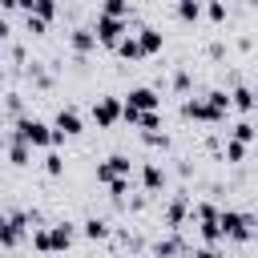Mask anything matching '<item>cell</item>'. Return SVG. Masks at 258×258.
Wrapping results in <instances>:
<instances>
[{
  "label": "cell",
  "instance_id": "9",
  "mask_svg": "<svg viewBox=\"0 0 258 258\" xmlns=\"http://www.w3.org/2000/svg\"><path fill=\"white\" fill-rule=\"evenodd\" d=\"M161 222H165L169 230H181V234H185V226H189V194H185V189H181V194H173V198L165 202Z\"/></svg>",
  "mask_w": 258,
  "mask_h": 258
},
{
  "label": "cell",
  "instance_id": "15",
  "mask_svg": "<svg viewBox=\"0 0 258 258\" xmlns=\"http://www.w3.org/2000/svg\"><path fill=\"white\" fill-rule=\"evenodd\" d=\"M133 36H137V44H141V56H157V52L165 48V32H161V28H153V24L137 28Z\"/></svg>",
  "mask_w": 258,
  "mask_h": 258
},
{
  "label": "cell",
  "instance_id": "5",
  "mask_svg": "<svg viewBox=\"0 0 258 258\" xmlns=\"http://www.w3.org/2000/svg\"><path fill=\"white\" fill-rule=\"evenodd\" d=\"M93 121H97V129H113L117 121H121V97H113V93H101V97H93Z\"/></svg>",
  "mask_w": 258,
  "mask_h": 258
},
{
  "label": "cell",
  "instance_id": "4",
  "mask_svg": "<svg viewBox=\"0 0 258 258\" xmlns=\"http://www.w3.org/2000/svg\"><path fill=\"white\" fill-rule=\"evenodd\" d=\"M125 32H129V20H125V16L97 12V20H93V36H97V44H101V48H117Z\"/></svg>",
  "mask_w": 258,
  "mask_h": 258
},
{
  "label": "cell",
  "instance_id": "14",
  "mask_svg": "<svg viewBox=\"0 0 258 258\" xmlns=\"http://www.w3.org/2000/svg\"><path fill=\"white\" fill-rule=\"evenodd\" d=\"M69 48H73L77 56H89V52H97V36H93V24H77V28L69 32Z\"/></svg>",
  "mask_w": 258,
  "mask_h": 258
},
{
  "label": "cell",
  "instance_id": "26",
  "mask_svg": "<svg viewBox=\"0 0 258 258\" xmlns=\"http://www.w3.org/2000/svg\"><path fill=\"white\" fill-rule=\"evenodd\" d=\"M206 101L214 105V113L230 117V89H210V93H206Z\"/></svg>",
  "mask_w": 258,
  "mask_h": 258
},
{
  "label": "cell",
  "instance_id": "25",
  "mask_svg": "<svg viewBox=\"0 0 258 258\" xmlns=\"http://www.w3.org/2000/svg\"><path fill=\"white\" fill-rule=\"evenodd\" d=\"M32 16H40V20H56V12H60V0H32V8H28Z\"/></svg>",
  "mask_w": 258,
  "mask_h": 258
},
{
  "label": "cell",
  "instance_id": "1",
  "mask_svg": "<svg viewBox=\"0 0 258 258\" xmlns=\"http://www.w3.org/2000/svg\"><path fill=\"white\" fill-rule=\"evenodd\" d=\"M32 226H44V214L40 210H12V214H0V246L4 250H16Z\"/></svg>",
  "mask_w": 258,
  "mask_h": 258
},
{
  "label": "cell",
  "instance_id": "23",
  "mask_svg": "<svg viewBox=\"0 0 258 258\" xmlns=\"http://www.w3.org/2000/svg\"><path fill=\"white\" fill-rule=\"evenodd\" d=\"M222 161L242 165V161H246V145H242V141H234V137H226V141H222Z\"/></svg>",
  "mask_w": 258,
  "mask_h": 258
},
{
  "label": "cell",
  "instance_id": "33",
  "mask_svg": "<svg viewBox=\"0 0 258 258\" xmlns=\"http://www.w3.org/2000/svg\"><path fill=\"white\" fill-rule=\"evenodd\" d=\"M101 12H109V16H129V0H105Z\"/></svg>",
  "mask_w": 258,
  "mask_h": 258
},
{
  "label": "cell",
  "instance_id": "30",
  "mask_svg": "<svg viewBox=\"0 0 258 258\" xmlns=\"http://www.w3.org/2000/svg\"><path fill=\"white\" fill-rule=\"evenodd\" d=\"M24 32H28V36H44V32H48V20H40V16H32V12H24Z\"/></svg>",
  "mask_w": 258,
  "mask_h": 258
},
{
  "label": "cell",
  "instance_id": "18",
  "mask_svg": "<svg viewBox=\"0 0 258 258\" xmlns=\"http://www.w3.org/2000/svg\"><path fill=\"white\" fill-rule=\"evenodd\" d=\"M8 161H12L16 169H28V165H32V145H24V141L8 137Z\"/></svg>",
  "mask_w": 258,
  "mask_h": 258
},
{
  "label": "cell",
  "instance_id": "20",
  "mask_svg": "<svg viewBox=\"0 0 258 258\" xmlns=\"http://www.w3.org/2000/svg\"><path fill=\"white\" fill-rule=\"evenodd\" d=\"M202 16H206L210 24H226V16H230V4H226V0H206V4H202Z\"/></svg>",
  "mask_w": 258,
  "mask_h": 258
},
{
  "label": "cell",
  "instance_id": "2",
  "mask_svg": "<svg viewBox=\"0 0 258 258\" xmlns=\"http://www.w3.org/2000/svg\"><path fill=\"white\" fill-rule=\"evenodd\" d=\"M8 137L24 141V145H32V149H52V125L40 121V117H32V113L12 117V133H8Z\"/></svg>",
  "mask_w": 258,
  "mask_h": 258
},
{
  "label": "cell",
  "instance_id": "24",
  "mask_svg": "<svg viewBox=\"0 0 258 258\" xmlns=\"http://www.w3.org/2000/svg\"><path fill=\"white\" fill-rule=\"evenodd\" d=\"M133 125H137L141 133H157V129H161V109H149V113H137V117H133Z\"/></svg>",
  "mask_w": 258,
  "mask_h": 258
},
{
  "label": "cell",
  "instance_id": "36",
  "mask_svg": "<svg viewBox=\"0 0 258 258\" xmlns=\"http://www.w3.org/2000/svg\"><path fill=\"white\" fill-rule=\"evenodd\" d=\"M206 52H210V60H222V56H226V44H222V40H214Z\"/></svg>",
  "mask_w": 258,
  "mask_h": 258
},
{
  "label": "cell",
  "instance_id": "27",
  "mask_svg": "<svg viewBox=\"0 0 258 258\" xmlns=\"http://www.w3.org/2000/svg\"><path fill=\"white\" fill-rule=\"evenodd\" d=\"M28 238H32V250H36V254H52V242H48V226H32V230H28Z\"/></svg>",
  "mask_w": 258,
  "mask_h": 258
},
{
  "label": "cell",
  "instance_id": "22",
  "mask_svg": "<svg viewBox=\"0 0 258 258\" xmlns=\"http://www.w3.org/2000/svg\"><path fill=\"white\" fill-rule=\"evenodd\" d=\"M226 137H234V141L250 145V141H258V129H254V121H246V117H242V121H234V125H230V133H226Z\"/></svg>",
  "mask_w": 258,
  "mask_h": 258
},
{
  "label": "cell",
  "instance_id": "39",
  "mask_svg": "<svg viewBox=\"0 0 258 258\" xmlns=\"http://www.w3.org/2000/svg\"><path fill=\"white\" fill-rule=\"evenodd\" d=\"M16 4H20V8H24V12H28V8H32V0H16Z\"/></svg>",
  "mask_w": 258,
  "mask_h": 258
},
{
  "label": "cell",
  "instance_id": "19",
  "mask_svg": "<svg viewBox=\"0 0 258 258\" xmlns=\"http://www.w3.org/2000/svg\"><path fill=\"white\" fill-rule=\"evenodd\" d=\"M173 16L181 24H198L202 20V0H173Z\"/></svg>",
  "mask_w": 258,
  "mask_h": 258
},
{
  "label": "cell",
  "instance_id": "6",
  "mask_svg": "<svg viewBox=\"0 0 258 258\" xmlns=\"http://www.w3.org/2000/svg\"><path fill=\"white\" fill-rule=\"evenodd\" d=\"M181 117L185 121H198V125H226V117L214 113V105L206 97H185L181 101Z\"/></svg>",
  "mask_w": 258,
  "mask_h": 258
},
{
  "label": "cell",
  "instance_id": "3",
  "mask_svg": "<svg viewBox=\"0 0 258 258\" xmlns=\"http://www.w3.org/2000/svg\"><path fill=\"white\" fill-rule=\"evenodd\" d=\"M218 226H222V242H254L258 238V218L242 214V210H218Z\"/></svg>",
  "mask_w": 258,
  "mask_h": 258
},
{
  "label": "cell",
  "instance_id": "21",
  "mask_svg": "<svg viewBox=\"0 0 258 258\" xmlns=\"http://www.w3.org/2000/svg\"><path fill=\"white\" fill-rule=\"evenodd\" d=\"M113 52H117L121 60H145V56H141V44H137V36H133V32H125V36H121V44H117Z\"/></svg>",
  "mask_w": 258,
  "mask_h": 258
},
{
  "label": "cell",
  "instance_id": "11",
  "mask_svg": "<svg viewBox=\"0 0 258 258\" xmlns=\"http://www.w3.org/2000/svg\"><path fill=\"white\" fill-rule=\"evenodd\" d=\"M81 238V226L77 222H69V218H60V222H52L48 226V242H52V254H64V250H73V242Z\"/></svg>",
  "mask_w": 258,
  "mask_h": 258
},
{
  "label": "cell",
  "instance_id": "29",
  "mask_svg": "<svg viewBox=\"0 0 258 258\" xmlns=\"http://www.w3.org/2000/svg\"><path fill=\"white\" fill-rule=\"evenodd\" d=\"M105 189H109V198H113V202H125V198L133 194V177H117V181H109Z\"/></svg>",
  "mask_w": 258,
  "mask_h": 258
},
{
  "label": "cell",
  "instance_id": "32",
  "mask_svg": "<svg viewBox=\"0 0 258 258\" xmlns=\"http://www.w3.org/2000/svg\"><path fill=\"white\" fill-rule=\"evenodd\" d=\"M181 258H222V254H218V246H189Z\"/></svg>",
  "mask_w": 258,
  "mask_h": 258
},
{
  "label": "cell",
  "instance_id": "35",
  "mask_svg": "<svg viewBox=\"0 0 258 258\" xmlns=\"http://www.w3.org/2000/svg\"><path fill=\"white\" fill-rule=\"evenodd\" d=\"M169 85H173V89H177V93H185V89H189V73H185V69H177V73H173V81H169Z\"/></svg>",
  "mask_w": 258,
  "mask_h": 258
},
{
  "label": "cell",
  "instance_id": "28",
  "mask_svg": "<svg viewBox=\"0 0 258 258\" xmlns=\"http://www.w3.org/2000/svg\"><path fill=\"white\" fill-rule=\"evenodd\" d=\"M40 165H44V173H48V177H60V173H64V153H56V149H48Z\"/></svg>",
  "mask_w": 258,
  "mask_h": 258
},
{
  "label": "cell",
  "instance_id": "12",
  "mask_svg": "<svg viewBox=\"0 0 258 258\" xmlns=\"http://www.w3.org/2000/svg\"><path fill=\"white\" fill-rule=\"evenodd\" d=\"M185 250H189L185 234H181V230H169L165 238H157V242L149 246V258H181Z\"/></svg>",
  "mask_w": 258,
  "mask_h": 258
},
{
  "label": "cell",
  "instance_id": "10",
  "mask_svg": "<svg viewBox=\"0 0 258 258\" xmlns=\"http://www.w3.org/2000/svg\"><path fill=\"white\" fill-rule=\"evenodd\" d=\"M121 105H125V109H137V113H149V109H161V93H157L153 85H133Z\"/></svg>",
  "mask_w": 258,
  "mask_h": 258
},
{
  "label": "cell",
  "instance_id": "31",
  "mask_svg": "<svg viewBox=\"0 0 258 258\" xmlns=\"http://www.w3.org/2000/svg\"><path fill=\"white\" fill-rule=\"evenodd\" d=\"M141 141H145L149 149H161V153L173 145V141H169V133H161V129H157V133H141Z\"/></svg>",
  "mask_w": 258,
  "mask_h": 258
},
{
  "label": "cell",
  "instance_id": "7",
  "mask_svg": "<svg viewBox=\"0 0 258 258\" xmlns=\"http://www.w3.org/2000/svg\"><path fill=\"white\" fill-rule=\"evenodd\" d=\"M77 133H81V113H77L73 105H60L56 117H52V149H56L64 137H77Z\"/></svg>",
  "mask_w": 258,
  "mask_h": 258
},
{
  "label": "cell",
  "instance_id": "8",
  "mask_svg": "<svg viewBox=\"0 0 258 258\" xmlns=\"http://www.w3.org/2000/svg\"><path fill=\"white\" fill-rule=\"evenodd\" d=\"M117 177H133L129 153H109L105 161H97V181H101V185H109V181H117Z\"/></svg>",
  "mask_w": 258,
  "mask_h": 258
},
{
  "label": "cell",
  "instance_id": "40",
  "mask_svg": "<svg viewBox=\"0 0 258 258\" xmlns=\"http://www.w3.org/2000/svg\"><path fill=\"white\" fill-rule=\"evenodd\" d=\"M0 81H4V64H0Z\"/></svg>",
  "mask_w": 258,
  "mask_h": 258
},
{
  "label": "cell",
  "instance_id": "38",
  "mask_svg": "<svg viewBox=\"0 0 258 258\" xmlns=\"http://www.w3.org/2000/svg\"><path fill=\"white\" fill-rule=\"evenodd\" d=\"M0 8H4V16H8V12H12V8H20V4H16V0H0Z\"/></svg>",
  "mask_w": 258,
  "mask_h": 258
},
{
  "label": "cell",
  "instance_id": "13",
  "mask_svg": "<svg viewBox=\"0 0 258 258\" xmlns=\"http://www.w3.org/2000/svg\"><path fill=\"white\" fill-rule=\"evenodd\" d=\"M137 177H141V189L145 194H153V198H161L165 194V169L157 165V161H141V169H137Z\"/></svg>",
  "mask_w": 258,
  "mask_h": 258
},
{
  "label": "cell",
  "instance_id": "34",
  "mask_svg": "<svg viewBox=\"0 0 258 258\" xmlns=\"http://www.w3.org/2000/svg\"><path fill=\"white\" fill-rule=\"evenodd\" d=\"M4 109H8L12 117H20V113H24V97H20V93H8V97H4Z\"/></svg>",
  "mask_w": 258,
  "mask_h": 258
},
{
  "label": "cell",
  "instance_id": "17",
  "mask_svg": "<svg viewBox=\"0 0 258 258\" xmlns=\"http://www.w3.org/2000/svg\"><path fill=\"white\" fill-rule=\"evenodd\" d=\"M109 234H113V222H109V218H97V214H93V218L81 222V238H85V242H109Z\"/></svg>",
  "mask_w": 258,
  "mask_h": 258
},
{
  "label": "cell",
  "instance_id": "16",
  "mask_svg": "<svg viewBox=\"0 0 258 258\" xmlns=\"http://www.w3.org/2000/svg\"><path fill=\"white\" fill-rule=\"evenodd\" d=\"M254 109H258V93L238 81V85L230 89V113H254Z\"/></svg>",
  "mask_w": 258,
  "mask_h": 258
},
{
  "label": "cell",
  "instance_id": "37",
  "mask_svg": "<svg viewBox=\"0 0 258 258\" xmlns=\"http://www.w3.org/2000/svg\"><path fill=\"white\" fill-rule=\"evenodd\" d=\"M8 32H12V28H8V16H4V8H0V40H4Z\"/></svg>",
  "mask_w": 258,
  "mask_h": 258
},
{
  "label": "cell",
  "instance_id": "41",
  "mask_svg": "<svg viewBox=\"0 0 258 258\" xmlns=\"http://www.w3.org/2000/svg\"><path fill=\"white\" fill-rule=\"evenodd\" d=\"M226 4H230V0H226Z\"/></svg>",
  "mask_w": 258,
  "mask_h": 258
}]
</instances>
